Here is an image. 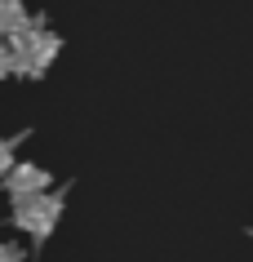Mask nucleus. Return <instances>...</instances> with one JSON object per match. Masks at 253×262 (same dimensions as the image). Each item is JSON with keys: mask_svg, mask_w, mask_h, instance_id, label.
<instances>
[{"mask_svg": "<svg viewBox=\"0 0 253 262\" xmlns=\"http://www.w3.org/2000/svg\"><path fill=\"white\" fill-rule=\"evenodd\" d=\"M9 76H14V45L0 36V80H9Z\"/></svg>", "mask_w": 253, "mask_h": 262, "instance_id": "6", "label": "nucleus"}, {"mask_svg": "<svg viewBox=\"0 0 253 262\" xmlns=\"http://www.w3.org/2000/svg\"><path fill=\"white\" fill-rule=\"evenodd\" d=\"M31 9L22 5V0H0V36L9 40V36H18L22 27H31Z\"/></svg>", "mask_w": 253, "mask_h": 262, "instance_id": "4", "label": "nucleus"}, {"mask_svg": "<svg viewBox=\"0 0 253 262\" xmlns=\"http://www.w3.org/2000/svg\"><path fill=\"white\" fill-rule=\"evenodd\" d=\"M22 142H27V129H22V134H9V138L0 134V178L18 165V147H22Z\"/></svg>", "mask_w": 253, "mask_h": 262, "instance_id": "5", "label": "nucleus"}, {"mask_svg": "<svg viewBox=\"0 0 253 262\" xmlns=\"http://www.w3.org/2000/svg\"><path fill=\"white\" fill-rule=\"evenodd\" d=\"M9 222H14L22 235H31V245H44L49 235L58 231V222L67 213V191H40V195H22V200H9Z\"/></svg>", "mask_w": 253, "mask_h": 262, "instance_id": "2", "label": "nucleus"}, {"mask_svg": "<svg viewBox=\"0 0 253 262\" xmlns=\"http://www.w3.org/2000/svg\"><path fill=\"white\" fill-rule=\"evenodd\" d=\"M0 262H27V253H22V245H14V240H0Z\"/></svg>", "mask_w": 253, "mask_h": 262, "instance_id": "7", "label": "nucleus"}, {"mask_svg": "<svg viewBox=\"0 0 253 262\" xmlns=\"http://www.w3.org/2000/svg\"><path fill=\"white\" fill-rule=\"evenodd\" d=\"M54 187V173L40 165H14L9 173H5V195L9 200H22V195H40Z\"/></svg>", "mask_w": 253, "mask_h": 262, "instance_id": "3", "label": "nucleus"}, {"mask_svg": "<svg viewBox=\"0 0 253 262\" xmlns=\"http://www.w3.org/2000/svg\"><path fill=\"white\" fill-rule=\"evenodd\" d=\"M249 235H253V231H249Z\"/></svg>", "mask_w": 253, "mask_h": 262, "instance_id": "8", "label": "nucleus"}, {"mask_svg": "<svg viewBox=\"0 0 253 262\" xmlns=\"http://www.w3.org/2000/svg\"><path fill=\"white\" fill-rule=\"evenodd\" d=\"M9 45H14V76H22V80L49 76V67H54L58 54H62V36H58L44 18H31V27H22L18 36H9Z\"/></svg>", "mask_w": 253, "mask_h": 262, "instance_id": "1", "label": "nucleus"}]
</instances>
